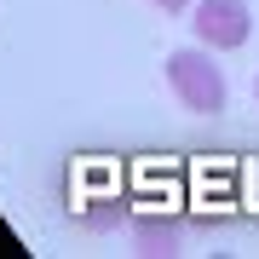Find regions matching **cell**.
Segmentation results:
<instances>
[{
	"label": "cell",
	"mask_w": 259,
	"mask_h": 259,
	"mask_svg": "<svg viewBox=\"0 0 259 259\" xmlns=\"http://www.w3.org/2000/svg\"><path fill=\"white\" fill-rule=\"evenodd\" d=\"M167 81H173V98L185 104V110H196V115H219L225 98H231L219 64H213L207 52H196V47H179L167 58Z\"/></svg>",
	"instance_id": "obj_1"
},
{
	"label": "cell",
	"mask_w": 259,
	"mask_h": 259,
	"mask_svg": "<svg viewBox=\"0 0 259 259\" xmlns=\"http://www.w3.org/2000/svg\"><path fill=\"white\" fill-rule=\"evenodd\" d=\"M196 40L207 52H236L253 40V12L248 0H196Z\"/></svg>",
	"instance_id": "obj_2"
},
{
	"label": "cell",
	"mask_w": 259,
	"mask_h": 259,
	"mask_svg": "<svg viewBox=\"0 0 259 259\" xmlns=\"http://www.w3.org/2000/svg\"><path fill=\"white\" fill-rule=\"evenodd\" d=\"M150 6H161V12H173V18H179V12H190L196 0H150Z\"/></svg>",
	"instance_id": "obj_3"
},
{
	"label": "cell",
	"mask_w": 259,
	"mask_h": 259,
	"mask_svg": "<svg viewBox=\"0 0 259 259\" xmlns=\"http://www.w3.org/2000/svg\"><path fill=\"white\" fill-rule=\"evenodd\" d=\"M253 93H259V87H253Z\"/></svg>",
	"instance_id": "obj_4"
}]
</instances>
